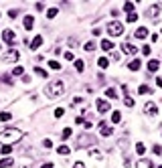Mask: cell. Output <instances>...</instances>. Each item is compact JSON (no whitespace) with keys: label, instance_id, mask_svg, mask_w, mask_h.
I'll list each match as a JSON object with an SVG mask.
<instances>
[{"label":"cell","instance_id":"15","mask_svg":"<svg viewBox=\"0 0 162 168\" xmlns=\"http://www.w3.org/2000/svg\"><path fill=\"white\" fill-rule=\"evenodd\" d=\"M33 27H34V18H33V16H24V28L31 31Z\"/></svg>","mask_w":162,"mask_h":168},{"label":"cell","instance_id":"47","mask_svg":"<svg viewBox=\"0 0 162 168\" xmlns=\"http://www.w3.org/2000/svg\"><path fill=\"white\" fill-rule=\"evenodd\" d=\"M16 14H18L16 10H10V12H8V16H10V18H16Z\"/></svg>","mask_w":162,"mask_h":168},{"label":"cell","instance_id":"6","mask_svg":"<svg viewBox=\"0 0 162 168\" xmlns=\"http://www.w3.org/2000/svg\"><path fill=\"white\" fill-rule=\"evenodd\" d=\"M144 114L150 115V118H154V115L158 114V108H156V103H152V101H146V103H144Z\"/></svg>","mask_w":162,"mask_h":168},{"label":"cell","instance_id":"26","mask_svg":"<svg viewBox=\"0 0 162 168\" xmlns=\"http://www.w3.org/2000/svg\"><path fill=\"white\" fill-rule=\"evenodd\" d=\"M71 134H73V132H71V128H65L63 132H61V138H63V140H67V138H71Z\"/></svg>","mask_w":162,"mask_h":168},{"label":"cell","instance_id":"50","mask_svg":"<svg viewBox=\"0 0 162 168\" xmlns=\"http://www.w3.org/2000/svg\"><path fill=\"white\" fill-rule=\"evenodd\" d=\"M158 168H162V164H160V166H158Z\"/></svg>","mask_w":162,"mask_h":168},{"label":"cell","instance_id":"9","mask_svg":"<svg viewBox=\"0 0 162 168\" xmlns=\"http://www.w3.org/2000/svg\"><path fill=\"white\" fill-rule=\"evenodd\" d=\"M99 132H101V136H103V138H108V136H112V134H114V130L109 128V126L105 124V121H99Z\"/></svg>","mask_w":162,"mask_h":168},{"label":"cell","instance_id":"41","mask_svg":"<svg viewBox=\"0 0 162 168\" xmlns=\"http://www.w3.org/2000/svg\"><path fill=\"white\" fill-rule=\"evenodd\" d=\"M95 49V43H85V51H93Z\"/></svg>","mask_w":162,"mask_h":168},{"label":"cell","instance_id":"40","mask_svg":"<svg viewBox=\"0 0 162 168\" xmlns=\"http://www.w3.org/2000/svg\"><path fill=\"white\" fill-rule=\"evenodd\" d=\"M150 51H152V49H150L148 45H144V47H142V53L146 55V57H148V55H150Z\"/></svg>","mask_w":162,"mask_h":168},{"label":"cell","instance_id":"30","mask_svg":"<svg viewBox=\"0 0 162 168\" xmlns=\"http://www.w3.org/2000/svg\"><path fill=\"white\" fill-rule=\"evenodd\" d=\"M49 67L53 69V71H59L61 65H59V61H49Z\"/></svg>","mask_w":162,"mask_h":168},{"label":"cell","instance_id":"24","mask_svg":"<svg viewBox=\"0 0 162 168\" xmlns=\"http://www.w3.org/2000/svg\"><path fill=\"white\" fill-rule=\"evenodd\" d=\"M112 121H114V124H120L122 121V114L120 111H114V114H112Z\"/></svg>","mask_w":162,"mask_h":168},{"label":"cell","instance_id":"28","mask_svg":"<svg viewBox=\"0 0 162 168\" xmlns=\"http://www.w3.org/2000/svg\"><path fill=\"white\" fill-rule=\"evenodd\" d=\"M34 73L39 75V77H49V73L45 71V69H40V67H34Z\"/></svg>","mask_w":162,"mask_h":168},{"label":"cell","instance_id":"14","mask_svg":"<svg viewBox=\"0 0 162 168\" xmlns=\"http://www.w3.org/2000/svg\"><path fill=\"white\" fill-rule=\"evenodd\" d=\"M12 164H14L12 158H2V160H0V168H10Z\"/></svg>","mask_w":162,"mask_h":168},{"label":"cell","instance_id":"34","mask_svg":"<svg viewBox=\"0 0 162 168\" xmlns=\"http://www.w3.org/2000/svg\"><path fill=\"white\" fill-rule=\"evenodd\" d=\"M89 156H91V158H101V152H99V150H93V148H91V150H89Z\"/></svg>","mask_w":162,"mask_h":168},{"label":"cell","instance_id":"43","mask_svg":"<svg viewBox=\"0 0 162 168\" xmlns=\"http://www.w3.org/2000/svg\"><path fill=\"white\" fill-rule=\"evenodd\" d=\"M122 91L126 93V97H130V89H128V85H122Z\"/></svg>","mask_w":162,"mask_h":168},{"label":"cell","instance_id":"32","mask_svg":"<svg viewBox=\"0 0 162 168\" xmlns=\"http://www.w3.org/2000/svg\"><path fill=\"white\" fill-rule=\"evenodd\" d=\"M0 120H2V121H8V120H12V115H10V111H2V114H0Z\"/></svg>","mask_w":162,"mask_h":168},{"label":"cell","instance_id":"3","mask_svg":"<svg viewBox=\"0 0 162 168\" xmlns=\"http://www.w3.org/2000/svg\"><path fill=\"white\" fill-rule=\"evenodd\" d=\"M122 33H124V24H122V22L112 20V22L108 24V34H109V37H120Z\"/></svg>","mask_w":162,"mask_h":168},{"label":"cell","instance_id":"10","mask_svg":"<svg viewBox=\"0 0 162 168\" xmlns=\"http://www.w3.org/2000/svg\"><path fill=\"white\" fill-rule=\"evenodd\" d=\"M122 51H124L126 55H136V51H138V49H136L132 43H128V40H126V43L122 45Z\"/></svg>","mask_w":162,"mask_h":168},{"label":"cell","instance_id":"38","mask_svg":"<svg viewBox=\"0 0 162 168\" xmlns=\"http://www.w3.org/2000/svg\"><path fill=\"white\" fill-rule=\"evenodd\" d=\"M0 81H4L6 85H12V79H10L8 75H2V77H0Z\"/></svg>","mask_w":162,"mask_h":168},{"label":"cell","instance_id":"5","mask_svg":"<svg viewBox=\"0 0 162 168\" xmlns=\"http://www.w3.org/2000/svg\"><path fill=\"white\" fill-rule=\"evenodd\" d=\"M160 10H162V4L160 2H156V4H152V6L146 10V16H148V18H156V16L160 14Z\"/></svg>","mask_w":162,"mask_h":168},{"label":"cell","instance_id":"39","mask_svg":"<svg viewBox=\"0 0 162 168\" xmlns=\"http://www.w3.org/2000/svg\"><path fill=\"white\" fill-rule=\"evenodd\" d=\"M63 114H65V109H63V108H57V109H55V118H63Z\"/></svg>","mask_w":162,"mask_h":168},{"label":"cell","instance_id":"22","mask_svg":"<svg viewBox=\"0 0 162 168\" xmlns=\"http://www.w3.org/2000/svg\"><path fill=\"white\" fill-rule=\"evenodd\" d=\"M89 142H93V138H89V136H83V138H79V140H77V144H79V148H81L83 144H89Z\"/></svg>","mask_w":162,"mask_h":168},{"label":"cell","instance_id":"37","mask_svg":"<svg viewBox=\"0 0 162 168\" xmlns=\"http://www.w3.org/2000/svg\"><path fill=\"white\" fill-rule=\"evenodd\" d=\"M126 20H128V22H136V20H138V14H136V12L128 14V18H126Z\"/></svg>","mask_w":162,"mask_h":168},{"label":"cell","instance_id":"1","mask_svg":"<svg viewBox=\"0 0 162 168\" xmlns=\"http://www.w3.org/2000/svg\"><path fill=\"white\" fill-rule=\"evenodd\" d=\"M20 138H22V132L16 130V128H6V130L0 132V144H2V146H12Z\"/></svg>","mask_w":162,"mask_h":168},{"label":"cell","instance_id":"4","mask_svg":"<svg viewBox=\"0 0 162 168\" xmlns=\"http://www.w3.org/2000/svg\"><path fill=\"white\" fill-rule=\"evenodd\" d=\"M18 59H20V53L16 49H10V51H6V53L2 55V61H6V63H16Z\"/></svg>","mask_w":162,"mask_h":168},{"label":"cell","instance_id":"7","mask_svg":"<svg viewBox=\"0 0 162 168\" xmlns=\"http://www.w3.org/2000/svg\"><path fill=\"white\" fill-rule=\"evenodd\" d=\"M2 39H4V43H8V45H14V43H16V34H14L10 28H6V31L2 33Z\"/></svg>","mask_w":162,"mask_h":168},{"label":"cell","instance_id":"33","mask_svg":"<svg viewBox=\"0 0 162 168\" xmlns=\"http://www.w3.org/2000/svg\"><path fill=\"white\" fill-rule=\"evenodd\" d=\"M57 12H59L57 8H49V10H47V18H55V16H57Z\"/></svg>","mask_w":162,"mask_h":168},{"label":"cell","instance_id":"35","mask_svg":"<svg viewBox=\"0 0 162 168\" xmlns=\"http://www.w3.org/2000/svg\"><path fill=\"white\" fill-rule=\"evenodd\" d=\"M124 105H126V108H134V99H132V97H126V99H124Z\"/></svg>","mask_w":162,"mask_h":168},{"label":"cell","instance_id":"51","mask_svg":"<svg viewBox=\"0 0 162 168\" xmlns=\"http://www.w3.org/2000/svg\"><path fill=\"white\" fill-rule=\"evenodd\" d=\"M0 16H2V14H0Z\"/></svg>","mask_w":162,"mask_h":168},{"label":"cell","instance_id":"42","mask_svg":"<svg viewBox=\"0 0 162 168\" xmlns=\"http://www.w3.org/2000/svg\"><path fill=\"white\" fill-rule=\"evenodd\" d=\"M43 146H45V148H53V142H51V140H45V142H43Z\"/></svg>","mask_w":162,"mask_h":168},{"label":"cell","instance_id":"25","mask_svg":"<svg viewBox=\"0 0 162 168\" xmlns=\"http://www.w3.org/2000/svg\"><path fill=\"white\" fill-rule=\"evenodd\" d=\"M124 10H126L128 14H132L134 12V2H126V4H124Z\"/></svg>","mask_w":162,"mask_h":168},{"label":"cell","instance_id":"20","mask_svg":"<svg viewBox=\"0 0 162 168\" xmlns=\"http://www.w3.org/2000/svg\"><path fill=\"white\" fill-rule=\"evenodd\" d=\"M138 93L140 95H148V93H152V89H150L148 85H140V87H138Z\"/></svg>","mask_w":162,"mask_h":168},{"label":"cell","instance_id":"16","mask_svg":"<svg viewBox=\"0 0 162 168\" xmlns=\"http://www.w3.org/2000/svg\"><path fill=\"white\" fill-rule=\"evenodd\" d=\"M40 45H43V37H34V39H33V43H31V49L34 51V49H39Z\"/></svg>","mask_w":162,"mask_h":168},{"label":"cell","instance_id":"27","mask_svg":"<svg viewBox=\"0 0 162 168\" xmlns=\"http://www.w3.org/2000/svg\"><path fill=\"white\" fill-rule=\"evenodd\" d=\"M97 65H99V67H101V69H108V65H109V61H108V59H105V57H101V59H99V61H97Z\"/></svg>","mask_w":162,"mask_h":168},{"label":"cell","instance_id":"12","mask_svg":"<svg viewBox=\"0 0 162 168\" xmlns=\"http://www.w3.org/2000/svg\"><path fill=\"white\" fill-rule=\"evenodd\" d=\"M134 37H136V39H146V37H148V28H146V27H140V28H136Z\"/></svg>","mask_w":162,"mask_h":168},{"label":"cell","instance_id":"48","mask_svg":"<svg viewBox=\"0 0 162 168\" xmlns=\"http://www.w3.org/2000/svg\"><path fill=\"white\" fill-rule=\"evenodd\" d=\"M156 85H158V87H162V77H156Z\"/></svg>","mask_w":162,"mask_h":168},{"label":"cell","instance_id":"21","mask_svg":"<svg viewBox=\"0 0 162 168\" xmlns=\"http://www.w3.org/2000/svg\"><path fill=\"white\" fill-rule=\"evenodd\" d=\"M105 95H108L109 99H115V97H118V91H115L114 87H108L105 89Z\"/></svg>","mask_w":162,"mask_h":168},{"label":"cell","instance_id":"23","mask_svg":"<svg viewBox=\"0 0 162 168\" xmlns=\"http://www.w3.org/2000/svg\"><path fill=\"white\" fill-rule=\"evenodd\" d=\"M136 152H138L140 156H144V152H146V146H144L142 142H138V144H136Z\"/></svg>","mask_w":162,"mask_h":168},{"label":"cell","instance_id":"45","mask_svg":"<svg viewBox=\"0 0 162 168\" xmlns=\"http://www.w3.org/2000/svg\"><path fill=\"white\" fill-rule=\"evenodd\" d=\"M73 168H85V164H83V162H75Z\"/></svg>","mask_w":162,"mask_h":168},{"label":"cell","instance_id":"13","mask_svg":"<svg viewBox=\"0 0 162 168\" xmlns=\"http://www.w3.org/2000/svg\"><path fill=\"white\" fill-rule=\"evenodd\" d=\"M158 67H160V63L156 59H152V61H148V71H152V73H156L158 71Z\"/></svg>","mask_w":162,"mask_h":168},{"label":"cell","instance_id":"17","mask_svg":"<svg viewBox=\"0 0 162 168\" xmlns=\"http://www.w3.org/2000/svg\"><path fill=\"white\" fill-rule=\"evenodd\" d=\"M101 49H103V51H112V49H114V43L108 40V39H103L101 40Z\"/></svg>","mask_w":162,"mask_h":168},{"label":"cell","instance_id":"31","mask_svg":"<svg viewBox=\"0 0 162 168\" xmlns=\"http://www.w3.org/2000/svg\"><path fill=\"white\" fill-rule=\"evenodd\" d=\"M75 69H77V71H83V69H85V63H83L81 59H77L75 61Z\"/></svg>","mask_w":162,"mask_h":168},{"label":"cell","instance_id":"36","mask_svg":"<svg viewBox=\"0 0 162 168\" xmlns=\"http://www.w3.org/2000/svg\"><path fill=\"white\" fill-rule=\"evenodd\" d=\"M0 152H2L4 156H8L10 152H12V146H2V150H0Z\"/></svg>","mask_w":162,"mask_h":168},{"label":"cell","instance_id":"44","mask_svg":"<svg viewBox=\"0 0 162 168\" xmlns=\"http://www.w3.org/2000/svg\"><path fill=\"white\" fill-rule=\"evenodd\" d=\"M152 152H154V154H162V148H160V146H154V148H152Z\"/></svg>","mask_w":162,"mask_h":168},{"label":"cell","instance_id":"46","mask_svg":"<svg viewBox=\"0 0 162 168\" xmlns=\"http://www.w3.org/2000/svg\"><path fill=\"white\" fill-rule=\"evenodd\" d=\"M65 59H67V61H73V53H69V51H67V53H65Z\"/></svg>","mask_w":162,"mask_h":168},{"label":"cell","instance_id":"8","mask_svg":"<svg viewBox=\"0 0 162 168\" xmlns=\"http://www.w3.org/2000/svg\"><path fill=\"white\" fill-rule=\"evenodd\" d=\"M95 105H97V111H99V114H108L109 108H112V105H109V101H105V99H97Z\"/></svg>","mask_w":162,"mask_h":168},{"label":"cell","instance_id":"18","mask_svg":"<svg viewBox=\"0 0 162 168\" xmlns=\"http://www.w3.org/2000/svg\"><path fill=\"white\" fill-rule=\"evenodd\" d=\"M128 67H130V71H138V69L142 67L140 59H134V61H132V63H130V65H128Z\"/></svg>","mask_w":162,"mask_h":168},{"label":"cell","instance_id":"19","mask_svg":"<svg viewBox=\"0 0 162 168\" xmlns=\"http://www.w3.org/2000/svg\"><path fill=\"white\" fill-rule=\"evenodd\" d=\"M57 152H59L61 156H67V154H71V148H69V146H65V144H63V146H59V148H57Z\"/></svg>","mask_w":162,"mask_h":168},{"label":"cell","instance_id":"29","mask_svg":"<svg viewBox=\"0 0 162 168\" xmlns=\"http://www.w3.org/2000/svg\"><path fill=\"white\" fill-rule=\"evenodd\" d=\"M12 75H14V77H16V75H24V69L20 67V65H16V67L12 69Z\"/></svg>","mask_w":162,"mask_h":168},{"label":"cell","instance_id":"2","mask_svg":"<svg viewBox=\"0 0 162 168\" xmlns=\"http://www.w3.org/2000/svg\"><path fill=\"white\" fill-rule=\"evenodd\" d=\"M63 93H65V83L61 79L51 81L47 87H45V95H47L49 99H57V97H61Z\"/></svg>","mask_w":162,"mask_h":168},{"label":"cell","instance_id":"49","mask_svg":"<svg viewBox=\"0 0 162 168\" xmlns=\"http://www.w3.org/2000/svg\"><path fill=\"white\" fill-rule=\"evenodd\" d=\"M40 168H53V164H51V162H45V164H43Z\"/></svg>","mask_w":162,"mask_h":168},{"label":"cell","instance_id":"11","mask_svg":"<svg viewBox=\"0 0 162 168\" xmlns=\"http://www.w3.org/2000/svg\"><path fill=\"white\" fill-rule=\"evenodd\" d=\"M136 168H154V164H152L148 158H140V160L136 162Z\"/></svg>","mask_w":162,"mask_h":168}]
</instances>
